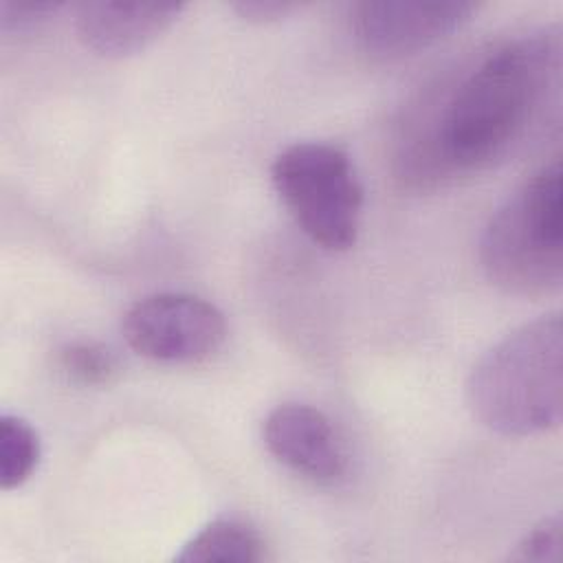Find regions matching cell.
I'll return each instance as SVG.
<instances>
[{
  "label": "cell",
  "mask_w": 563,
  "mask_h": 563,
  "mask_svg": "<svg viewBox=\"0 0 563 563\" xmlns=\"http://www.w3.org/2000/svg\"><path fill=\"white\" fill-rule=\"evenodd\" d=\"M556 29L519 33L473 64L402 156L413 183L486 169L512 154L543 114L559 86Z\"/></svg>",
  "instance_id": "obj_1"
},
{
  "label": "cell",
  "mask_w": 563,
  "mask_h": 563,
  "mask_svg": "<svg viewBox=\"0 0 563 563\" xmlns=\"http://www.w3.org/2000/svg\"><path fill=\"white\" fill-rule=\"evenodd\" d=\"M464 394L473 418L499 435L556 429L563 409L561 314H541L490 345L473 365Z\"/></svg>",
  "instance_id": "obj_2"
},
{
  "label": "cell",
  "mask_w": 563,
  "mask_h": 563,
  "mask_svg": "<svg viewBox=\"0 0 563 563\" xmlns=\"http://www.w3.org/2000/svg\"><path fill=\"white\" fill-rule=\"evenodd\" d=\"M563 169H537L488 218L479 262L490 284L508 295L543 297L563 282Z\"/></svg>",
  "instance_id": "obj_3"
},
{
  "label": "cell",
  "mask_w": 563,
  "mask_h": 563,
  "mask_svg": "<svg viewBox=\"0 0 563 563\" xmlns=\"http://www.w3.org/2000/svg\"><path fill=\"white\" fill-rule=\"evenodd\" d=\"M271 183L299 229L325 251L354 246L363 187L347 152L332 143L301 141L284 147L271 165Z\"/></svg>",
  "instance_id": "obj_4"
},
{
  "label": "cell",
  "mask_w": 563,
  "mask_h": 563,
  "mask_svg": "<svg viewBox=\"0 0 563 563\" xmlns=\"http://www.w3.org/2000/svg\"><path fill=\"white\" fill-rule=\"evenodd\" d=\"M125 343L156 363H196L227 336L218 306L189 292H154L134 301L121 321Z\"/></svg>",
  "instance_id": "obj_5"
},
{
  "label": "cell",
  "mask_w": 563,
  "mask_h": 563,
  "mask_svg": "<svg viewBox=\"0 0 563 563\" xmlns=\"http://www.w3.org/2000/svg\"><path fill=\"white\" fill-rule=\"evenodd\" d=\"M477 9L468 0H363L352 7L350 24L365 53L394 59L446 37Z\"/></svg>",
  "instance_id": "obj_6"
},
{
  "label": "cell",
  "mask_w": 563,
  "mask_h": 563,
  "mask_svg": "<svg viewBox=\"0 0 563 563\" xmlns=\"http://www.w3.org/2000/svg\"><path fill=\"white\" fill-rule=\"evenodd\" d=\"M268 453L292 473L314 484L345 477L347 453L332 420L303 402L277 405L262 427Z\"/></svg>",
  "instance_id": "obj_7"
},
{
  "label": "cell",
  "mask_w": 563,
  "mask_h": 563,
  "mask_svg": "<svg viewBox=\"0 0 563 563\" xmlns=\"http://www.w3.org/2000/svg\"><path fill=\"white\" fill-rule=\"evenodd\" d=\"M183 11V2H81L75 31L97 55L125 57L161 37Z\"/></svg>",
  "instance_id": "obj_8"
},
{
  "label": "cell",
  "mask_w": 563,
  "mask_h": 563,
  "mask_svg": "<svg viewBox=\"0 0 563 563\" xmlns=\"http://www.w3.org/2000/svg\"><path fill=\"white\" fill-rule=\"evenodd\" d=\"M266 559L262 534L246 521L222 517L202 526L176 554L180 563H257Z\"/></svg>",
  "instance_id": "obj_9"
},
{
  "label": "cell",
  "mask_w": 563,
  "mask_h": 563,
  "mask_svg": "<svg viewBox=\"0 0 563 563\" xmlns=\"http://www.w3.org/2000/svg\"><path fill=\"white\" fill-rule=\"evenodd\" d=\"M37 431L20 416H0V486L2 490L20 488L40 462Z\"/></svg>",
  "instance_id": "obj_10"
},
{
  "label": "cell",
  "mask_w": 563,
  "mask_h": 563,
  "mask_svg": "<svg viewBox=\"0 0 563 563\" xmlns=\"http://www.w3.org/2000/svg\"><path fill=\"white\" fill-rule=\"evenodd\" d=\"M114 354L95 341H70L59 350V369L84 387L108 385L117 376Z\"/></svg>",
  "instance_id": "obj_11"
},
{
  "label": "cell",
  "mask_w": 563,
  "mask_h": 563,
  "mask_svg": "<svg viewBox=\"0 0 563 563\" xmlns=\"http://www.w3.org/2000/svg\"><path fill=\"white\" fill-rule=\"evenodd\" d=\"M561 519L559 515L541 519L519 543L512 554L517 561L556 563L561 559Z\"/></svg>",
  "instance_id": "obj_12"
},
{
  "label": "cell",
  "mask_w": 563,
  "mask_h": 563,
  "mask_svg": "<svg viewBox=\"0 0 563 563\" xmlns=\"http://www.w3.org/2000/svg\"><path fill=\"white\" fill-rule=\"evenodd\" d=\"M62 9V2H18L4 0L0 2V29L4 33H24L37 29L51 15Z\"/></svg>",
  "instance_id": "obj_13"
},
{
  "label": "cell",
  "mask_w": 563,
  "mask_h": 563,
  "mask_svg": "<svg viewBox=\"0 0 563 563\" xmlns=\"http://www.w3.org/2000/svg\"><path fill=\"white\" fill-rule=\"evenodd\" d=\"M299 7H301L299 2H284V0H242L233 4V9L249 22H271L288 15Z\"/></svg>",
  "instance_id": "obj_14"
}]
</instances>
